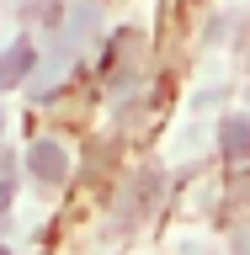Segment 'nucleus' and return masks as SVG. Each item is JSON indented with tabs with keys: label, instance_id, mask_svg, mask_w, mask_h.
Returning a JSON list of instances; mask_svg holds the SVG:
<instances>
[{
	"label": "nucleus",
	"instance_id": "nucleus-2",
	"mask_svg": "<svg viewBox=\"0 0 250 255\" xmlns=\"http://www.w3.org/2000/svg\"><path fill=\"white\" fill-rule=\"evenodd\" d=\"M219 149H224L229 159H245V154H250V117H229V123H224Z\"/></svg>",
	"mask_w": 250,
	"mask_h": 255
},
{
	"label": "nucleus",
	"instance_id": "nucleus-3",
	"mask_svg": "<svg viewBox=\"0 0 250 255\" xmlns=\"http://www.w3.org/2000/svg\"><path fill=\"white\" fill-rule=\"evenodd\" d=\"M32 59H37V53H32V43L5 48V53H0V85H16V80H21V75L32 69Z\"/></svg>",
	"mask_w": 250,
	"mask_h": 255
},
{
	"label": "nucleus",
	"instance_id": "nucleus-4",
	"mask_svg": "<svg viewBox=\"0 0 250 255\" xmlns=\"http://www.w3.org/2000/svg\"><path fill=\"white\" fill-rule=\"evenodd\" d=\"M0 255H11V250H0Z\"/></svg>",
	"mask_w": 250,
	"mask_h": 255
},
{
	"label": "nucleus",
	"instance_id": "nucleus-1",
	"mask_svg": "<svg viewBox=\"0 0 250 255\" xmlns=\"http://www.w3.org/2000/svg\"><path fill=\"white\" fill-rule=\"evenodd\" d=\"M64 165H69V159H64V149L59 143H32V170H37V181H48V186H53V181H64Z\"/></svg>",
	"mask_w": 250,
	"mask_h": 255
}]
</instances>
